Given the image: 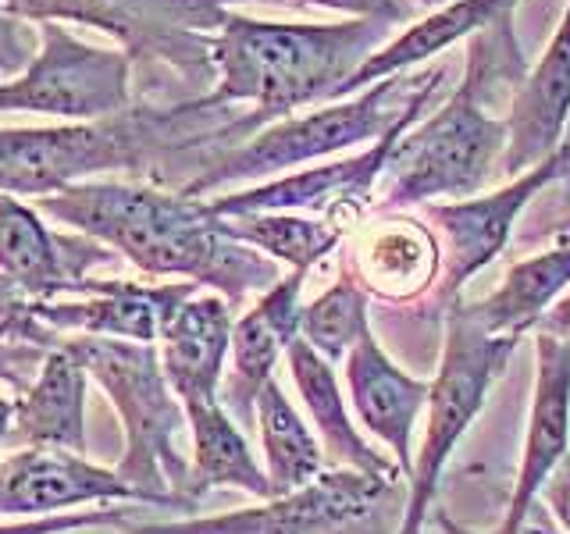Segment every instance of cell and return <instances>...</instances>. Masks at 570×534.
<instances>
[{
  "label": "cell",
  "mask_w": 570,
  "mask_h": 534,
  "mask_svg": "<svg viewBox=\"0 0 570 534\" xmlns=\"http://www.w3.org/2000/svg\"><path fill=\"white\" fill-rule=\"evenodd\" d=\"M43 218L104 243L150 278H183L225 296L232 307L267 293L282 278L278 260L239 243L207 200L183 189L129 182H89L29 200Z\"/></svg>",
  "instance_id": "obj_1"
},
{
  "label": "cell",
  "mask_w": 570,
  "mask_h": 534,
  "mask_svg": "<svg viewBox=\"0 0 570 534\" xmlns=\"http://www.w3.org/2000/svg\"><path fill=\"white\" fill-rule=\"evenodd\" d=\"M392 40V26L379 18L314 26L261 22L228 11V22L214 36L218 86L193 103L200 111L254 103V111L228 121L218 136H257L267 125L293 118L299 107L335 103L346 82Z\"/></svg>",
  "instance_id": "obj_2"
},
{
  "label": "cell",
  "mask_w": 570,
  "mask_h": 534,
  "mask_svg": "<svg viewBox=\"0 0 570 534\" xmlns=\"http://www.w3.org/2000/svg\"><path fill=\"white\" fill-rule=\"evenodd\" d=\"M524 76V53L510 18L474 32L460 89L392 147L379 210L435 204L439 196L471 200L485 189L499 175L510 142L507 118H492L485 103L499 86H521Z\"/></svg>",
  "instance_id": "obj_3"
},
{
  "label": "cell",
  "mask_w": 570,
  "mask_h": 534,
  "mask_svg": "<svg viewBox=\"0 0 570 534\" xmlns=\"http://www.w3.org/2000/svg\"><path fill=\"white\" fill-rule=\"evenodd\" d=\"M58 343L104 388L121 421L125 453L115 471L142 495H150L154 506L193 510L189 459L178 453V438L189 432V417L165 378L157 346L89 335H65Z\"/></svg>",
  "instance_id": "obj_4"
},
{
  "label": "cell",
  "mask_w": 570,
  "mask_h": 534,
  "mask_svg": "<svg viewBox=\"0 0 570 534\" xmlns=\"http://www.w3.org/2000/svg\"><path fill=\"white\" fill-rule=\"evenodd\" d=\"M445 79V68H428L417 76V82L400 71V76L379 79L374 86L361 89L356 97L335 100L317 107L311 115H293L285 121H275L249 136L239 147L225 154H214L204 171L189 178L183 186L186 196L204 200L207 192L225 189L232 182H249V178H272L278 171H289L307 165V160H321L332 154H343L364 142H379L385 132L414 111L417 103H432L439 86Z\"/></svg>",
  "instance_id": "obj_5"
},
{
  "label": "cell",
  "mask_w": 570,
  "mask_h": 534,
  "mask_svg": "<svg viewBox=\"0 0 570 534\" xmlns=\"http://www.w3.org/2000/svg\"><path fill=\"white\" fill-rule=\"evenodd\" d=\"M189 115V103L171 111L129 107L104 121L0 129V192L40 200L104 171L142 168L157 142L175 136Z\"/></svg>",
  "instance_id": "obj_6"
},
{
  "label": "cell",
  "mask_w": 570,
  "mask_h": 534,
  "mask_svg": "<svg viewBox=\"0 0 570 534\" xmlns=\"http://www.w3.org/2000/svg\"><path fill=\"white\" fill-rule=\"evenodd\" d=\"M521 335H492L468 317L460 299L445 310V346L439 374L428 396L424 442L414 456V477L403 495V516L396 534H424L442 485V471L456 453L460 438L489 403L492 385L503 378Z\"/></svg>",
  "instance_id": "obj_7"
},
{
  "label": "cell",
  "mask_w": 570,
  "mask_h": 534,
  "mask_svg": "<svg viewBox=\"0 0 570 534\" xmlns=\"http://www.w3.org/2000/svg\"><path fill=\"white\" fill-rule=\"evenodd\" d=\"M40 36L36 61L18 79L0 82V115L22 111L76 125L129 111V53L82 43L61 22H43Z\"/></svg>",
  "instance_id": "obj_8"
},
{
  "label": "cell",
  "mask_w": 570,
  "mask_h": 534,
  "mask_svg": "<svg viewBox=\"0 0 570 534\" xmlns=\"http://www.w3.org/2000/svg\"><path fill=\"white\" fill-rule=\"evenodd\" d=\"M392 492H396V481L338 467L321 474L307 488L261 498L257 506L139 524L118 534H353L374 521V513L385 506Z\"/></svg>",
  "instance_id": "obj_9"
},
{
  "label": "cell",
  "mask_w": 570,
  "mask_h": 534,
  "mask_svg": "<svg viewBox=\"0 0 570 534\" xmlns=\"http://www.w3.org/2000/svg\"><path fill=\"white\" fill-rule=\"evenodd\" d=\"M424 107L428 103H417L396 129L385 132L379 142H371L364 154L332 160V165H321V168L282 175L264 186L210 196L207 207L218 214V218H236V214H257V210H289V214L311 210V214H321V218L335 225L338 231H350V225L361 221L364 210L374 204V192H379L392 147L400 142V136L414 129V121L424 115Z\"/></svg>",
  "instance_id": "obj_10"
},
{
  "label": "cell",
  "mask_w": 570,
  "mask_h": 534,
  "mask_svg": "<svg viewBox=\"0 0 570 534\" xmlns=\"http://www.w3.org/2000/svg\"><path fill=\"white\" fill-rule=\"evenodd\" d=\"M552 182L570 186V142L542 160L539 168L524 171L503 189L489 196H471V200L456 204H428V218H432L445 236V257H442V278L435 285V296L442 310H450L460 289L468 285L481 267H489L507 249L517 214H521L534 196Z\"/></svg>",
  "instance_id": "obj_11"
},
{
  "label": "cell",
  "mask_w": 570,
  "mask_h": 534,
  "mask_svg": "<svg viewBox=\"0 0 570 534\" xmlns=\"http://www.w3.org/2000/svg\"><path fill=\"white\" fill-rule=\"evenodd\" d=\"M154 506L115 467L89 463L82 453L29 445L0 459V521H40L100 506Z\"/></svg>",
  "instance_id": "obj_12"
},
{
  "label": "cell",
  "mask_w": 570,
  "mask_h": 534,
  "mask_svg": "<svg viewBox=\"0 0 570 534\" xmlns=\"http://www.w3.org/2000/svg\"><path fill=\"white\" fill-rule=\"evenodd\" d=\"M118 254L82 231H58L22 196L0 192V275H8L32 303L76 299L97 293L89 267Z\"/></svg>",
  "instance_id": "obj_13"
},
{
  "label": "cell",
  "mask_w": 570,
  "mask_h": 534,
  "mask_svg": "<svg viewBox=\"0 0 570 534\" xmlns=\"http://www.w3.org/2000/svg\"><path fill=\"white\" fill-rule=\"evenodd\" d=\"M570 456V343L549 332H534V388L521 449V467L507 503L503 534H524L528 513L546 481Z\"/></svg>",
  "instance_id": "obj_14"
},
{
  "label": "cell",
  "mask_w": 570,
  "mask_h": 534,
  "mask_svg": "<svg viewBox=\"0 0 570 534\" xmlns=\"http://www.w3.org/2000/svg\"><path fill=\"white\" fill-rule=\"evenodd\" d=\"M193 293H200V285L193 281L142 285L129 278H111V281H97V293L89 296L32 303V310L58 338L89 335V338H118V343L157 346L168 320Z\"/></svg>",
  "instance_id": "obj_15"
},
{
  "label": "cell",
  "mask_w": 570,
  "mask_h": 534,
  "mask_svg": "<svg viewBox=\"0 0 570 534\" xmlns=\"http://www.w3.org/2000/svg\"><path fill=\"white\" fill-rule=\"evenodd\" d=\"M303 278L307 271L282 275L272 289L261 293L254 307H246L232 328V353L222 385V406L239 424L257 421V396L275 378V364L299 338L303 320Z\"/></svg>",
  "instance_id": "obj_16"
},
{
  "label": "cell",
  "mask_w": 570,
  "mask_h": 534,
  "mask_svg": "<svg viewBox=\"0 0 570 534\" xmlns=\"http://www.w3.org/2000/svg\"><path fill=\"white\" fill-rule=\"evenodd\" d=\"M346 367V388L353 414L367 432L385 442V449L396 459L403 481L410 485L414 477V427L421 409L432 396V382H421L414 374H406L392 356L379 346V338H361L350 356Z\"/></svg>",
  "instance_id": "obj_17"
},
{
  "label": "cell",
  "mask_w": 570,
  "mask_h": 534,
  "mask_svg": "<svg viewBox=\"0 0 570 534\" xmlns=\"http://www.w3.org/2000/svg\"><path fill=\"white\" fill-rule=\"evenodd\" d=\"M570 121V0L560 18L557 32L546 47L524 82L517 86L510 100L507 125H510V142L503 154L499 175H507L510 182L521 178L524 171L539 168L563 147Z\"/></svg>",
  "instance_id": "obj_18"
},
{
  "label": "cell",
  "mask_w": 570,
  "mask_h": 534,
  "mask_svg": "<svg viewBox=\"0 0 570 534\" xmlns=\"http://www.w3.org/2000/svg\"><path fill=\"white\" fill-rule=\"evenodd\" d=\"M232 328H236V314H232V303L218 293H193L168 320L157 343V356L183 406L222 399Z\"/></svg>",
  "instance_id": "obj_19"
},
{
  "label": "cell",
  "mask_w": 570,
  "mask_h": 534,
  "mask_svg": "<svg viewBox=\"0 0 570 534\" xmlns=\"http://www.w3.org/2000/svg\"><path fill=\"white\" fill-rule=\"evenodd\" d=\"M86 367L61 343L47 349L14 396V435L29 445L86 449Z\"/></svg>",
  "instance_id": "obj_20"
},
{
  "label": "cell",
  "mask_w": 570,
  "mask_h": 534,
  "mask_svg": "<svg viewBox=\"0 0 570 534\" xmlns=\"http://www.w3.org/2000/svg\"><path fill=\"white\" fill-rule=\"evenodd\" d=\"M285 364H289L293 385L299 392L303 406H307L321 442H325V456H332L343 471H356L367 477H382V481L403 477L396 459H385L379 449H371L367 438L356 432V424L350 421L346 396L335 382L332 360H325L311 343L296 338L289 353H285Z\"/></svg>",
  "instance_id": "obj_21"
},
{
  "label": "cell",
  "mask_w": 570,
  "mask_h": 534,
  "mask_svg": "<svg viewBox=\"0 0 570 534\" xmlns=\"http://www.w3.org/2000/svg\"><path fill=\"white\" fill-rule=\"evenodd\" d=\"M353 278L364 285V293H374L389 303H410L442 278L439 243L414 218L371 225L356 239Z\"/></svg>",
  "instance_id": "obj_22"
},
{
  "label": "cell",
  "mask_w": 570,
  "mask_h": 534,
  "mask_svg": "<svg viewBox=\"0 0 570 534\" xmlns=\"http://www.w3.org/2000/svg\"><path fill=\"white\" fill-rule=\"evenodd\" d=\"M513 8H517V0H453V4L435 8L428 18H421V22H414V26H406L396 40L385 43L379 53H374V58L346 82V89L338 93V100L356 97L361 89L374 86L379 79L410 71L414 65L435 58L439 50H445L456 40H471L474 32L510 18Z\"/></svg>",
  "instance_id": "obj_23"
},
{
  "label": "cell",
  "mask_w": 570,
  "mask_h": 534,
  "mask_svg": "<svg viewBox=\"0 0 570 534\" xmlns=\"http://www.w3.org/2000/svg\"><path fill=\"white\" fill-rule=\"evenodd\" d=\"M193 456H189V498L214 488H239L254 498H275L272 477L257 463L236 417L218 403L186 406Z\"/></svg>",
  "instance_id": "obj_24"
},
{
  "label": "cell",
  "mask_w": 570,
  "mask_h": 534,
  "mask_svg": "<svg viewBox=\"0 0 570 534\" xmlns=\"http://www.w3.org/2000/svg\"><path fill=\"white\" fill-rule=\"evenodd\" d=\"M570 285V243L513 264L503 285L478 303H460L474 325L492 335H524L557 307Z\"/></svg>",
  "instance_id": "obj_25"
},
{
  "label": "cell",
  "mask_w": 570,
  "mask_h": 534,
  "mask_svg": "<svg viewBox=\"0 0 570 534\" xmlns=\"http://www.w3.org/2000/svg\"><path fill=\"white\" fill-rule=\"evenodd\" d=\"M257 432L264 449V471L272 477L275 495L299 492L325 474V449H321L307 421L299 417V409L275 378L257 396Z\"/></svg>",
  "instance_id": "obj_26"
},
{
  "label": "cell",
  "mask_w": 570,
  "mask_h": 534,
  "mask_svg": "<svg viewBox=\"0 0 570 534\" xmlns=\"http://www.w3.org/2000/svg\"><path fill=\"white\" fill-rule=\"evenodd\" d=\"M225 225L239 243L261 249L264 257H272L278 264H289L293 271H311L346 236V231H338L325 218L317 221L307 218V214H289V210L236 214V218H225Z\"/></svg>",
  "instance_id": "obj_27"
},
{
  "label": "cell",
  "mask_w": 570,
  "mask_h": 534,
  "mask_svg": "<svg viewBox=\"0 0 570 534\" xmlns=\"http://www.w3.org/2000/svg\"><path fill=\"white\" fill-rule=\"evenodd\" d=\"M367 335H374L371 314H367V293L346 267L343 278H338L335 285H328L311 307H303L299 338L303 343H311L321 356H325V360L343 364L350 356V349Z\"/></svg>",
  "instance_id": "obj_28"
},
{
  "label": "cell",
  "mask_w": 570,
  "mask_h": 534,
  "mask_svg": "<svg viewBox=\"0 0 570 534\" xmlns=\"http://www.w3.org/2000/svg\"><path fill=\"white\" fill-rule=\"evenodd\" d=\"M0 346H36V349L58 346V335L36 317L32 299L8 275H0Z\"/></svg>",
  "instance_id": "obj_29"
},
{
  "label": "cell",
  "mask_w": 570,
  "mask_h": 534,
  "mask_svg": "<svg viewBox=\"0 0 570 534\" xmlns=\"http://www.w3.org/2000/svg\"><path fill=\"white\" fill-rule=\"evenodd\" d=\"M136 506H100V510H76L61 516H40V521H0V534H71L94 527H118L132 516Z\"/></svg>",
  "instance_id": "obj_30"
},
{
  "label": "cell",
  "mask_w": 570,
  "mask_h": 534,
  "mask_svg": "<svg viewBox=\"0 0 570 534\" xmlns=\"http://www.w3.org/2000/svg\"><path fill=\"white\" fill-rule=\"evenodd\" d=\"M275 4H303V8H328V11H343L353 18H379V22H406L410 8L403 0H275Z\"/></svg>",
  "instance_id": "obj_31"
},
{
  "label": "cell",
  "mask_w": 570,
  "mask_h": 534,
  "mask_svg": "<svg viewBox=\"0 0 570 534\" xmlns=\"http://www.w3.org/2000/svg\"><path fill=\"white\" fill-rule=\"evenodd\" d=\"M8 14L29 18V22H71L76 18V0H0Z\"/></svg>",
  "instance_id": "obj_32"
},
{
  "label": "cell",
  "mask_w": 570,
  "mask_h": 534,
  "mask_svg": "<svg viewBox=\"0 0 570 534\" xmlns=\"http://www.w3.org/2000/svg\"><path fill=\"white\" fill-rule=\"evenodd\" d=\"M539 498H546V506H549L552 516H557V524L563 527V534H570V456L560 463L557 474L546 481V488H542Z\"/></svg>",
  "instance_id": "obj_33"
},
{
  "label": "cell",
  "mask_w": 570,
  "mask_h": 534,
  "mask_svg": "<svg viewBox=\"0 0 570 534\" xmlns=\"http://www.w3.org/2000/svg\"><path fill=\"white\" fill-rule=\"evenodd\" d=\"M47 349H36V346H0V378L11 382V385H22L18 382V367H29V360H40Z\"/></svg>",
  "instance_id": "obj_34"
},
{
  "label": "cell",
  "mask_w": 570,
  "mask_h": 534,
  "mask_svg": "<svg viewBox=\"0 0 570 534\" xmlns=\"http://www.w3.org/2000/svg\"><path fill=\"white\" fill-rule=\"evenodd\" d=\"M534 332H549V335L567 338V343H570V293L539 320V325H534Z\"/></svg>",
  "instance_id": "obj_35"
},
{
  "label": "cell",
  "mask_w": 570,
  "mask_h": 534,
  "mask_svg": "<svg viewBox=\"0 0 570 534\" xmlns=\"http://www.w3.org/2000/svg\"><path fill=\"white\" fill-rule=\"evenodd\" d=\"M11 432H14V399L0 396V445L8 442Z\"/></svg>",
  "instance_id": "obj_36"
},
{
  "label": "cell",
  "mask_w": 570,
  "mask_h": 534,
  "mask_svg": "<svg viewBox=\"0 0 570 534\" xmlns=\"http://www.w3.org/2000/svg\"><path fill=\"white\" fill-rule=\"evenodd\" d=\"M435 524H439L442 534H481V531H471V527H463V524L450 521L445 513H435ZM495 534H503V531H495Z\"/></svg>",
  "instance_id": "obj_37"
},
{
  "label": "cell",
  "mask_w": 570,
  "mask_h": 534,
  "mask_svg": "<svg viewBox=\"0 0 570 534\" xmlns=\"http://www.w3.org/2000/svg\"><path fill=\"white\" fill-rule=\"evenodd\" d=\"M552 236H560V239H567V243H570V214H567V218H563L557 228H552Z\"/></svg>",
  "instance_id": "obj_38"
},
{
  "label": "cell",
  "mask_w": 570,
  "mask_h": 534,
  "mask_svg": "<svg viewBox=\"0 0 570 534\" xmlns=\"http://www.w3.org/2000/svg\"><path fill=\"white\" fill-rule=\"evenodd\" d=\"M445 4H453V0H421V8H445Z\"/></svg>",
  "instance_id": "obj_39"
},
{
  "label": "cell",
  "mask_w": 570,
  "mask_h": 534,
  "mask_svg": "<svg viewBox=\"0 0 570 534\" xmlns=\"http://www.w3.org/2000/svg\"><path fill=\"white\" fill-rule=\"evenodd\" d=\"M524 534H542V531H528V527H524Z\"/></svg>",
  "instance_id": "obj_40"
}]
</instances>
